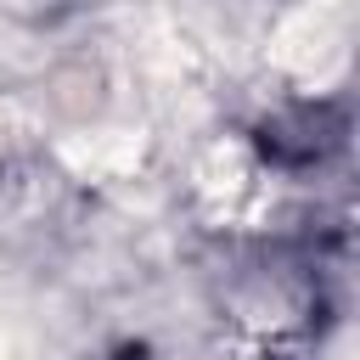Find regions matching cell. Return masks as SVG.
<instances>
[{"instance_id":"1","label":"cell","mask_w":360,"mask_h":360,"mask_svg":"<svg viewBox=\"0 0 360 360\" xmlns=\"http://www.w3.org/2000/svg\"><path fill=\"white\" fill-rule=\"evenodd\" d=\"M276 56H281L287 68H298V73L326 68V62L338 56V11H332V6H304V11H292V17L281 22V34H276Z\"/></svg>"}]
</instances>
